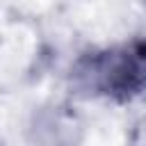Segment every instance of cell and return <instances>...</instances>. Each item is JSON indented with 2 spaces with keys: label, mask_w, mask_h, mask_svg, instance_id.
<instances>
[{
  "label": "cell",
  "mask_w": 146,
  "mask_h": 146,
  "mask_svg": "<svg viewBox=\"0 0 146 146\" xmlns=\"http://www.w3.org/2000/svg\"><path fill=\"white\" fill-rule=\"evenodd\" d=\"M78 78L96 94L116 100L132 98L146 89V41L84 57L78 66Z\"/></svg>",
  "instance_id": "cell-1"
}]
</instances>
